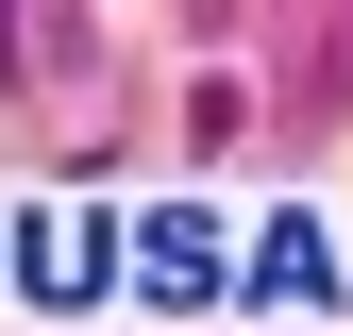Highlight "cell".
Listing matches in <instances>:
<instances>
[{"label":"cell","instance_id":"1","mask_svg":"<svg viewBox=\"0 0 353 336\" xmlns=\"http://www.w3.org/2000/svg\"><path fill=\"white\" fill-rule=\"evenodd\" d=\"M135 252H152V269H135L152 303H219V235H202V219H152Z\"/></svg>","mask_w":353,"mask_h":336}]
</instances>
